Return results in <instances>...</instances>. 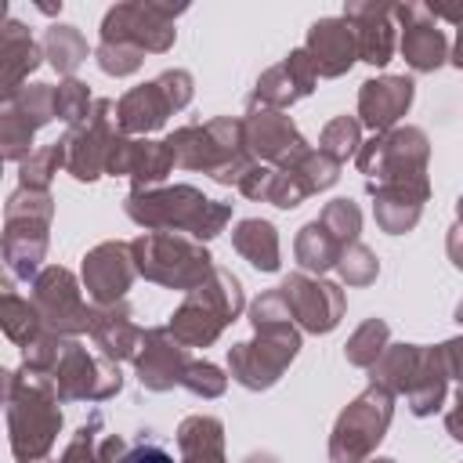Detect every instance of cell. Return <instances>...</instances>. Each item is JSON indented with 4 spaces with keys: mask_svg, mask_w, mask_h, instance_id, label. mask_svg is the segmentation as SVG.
<instances>
[{
    "mask_svg": "<svg viewBox=\"0 0 463 463\" xmlns=\"http://www.w3.org/2000/svg\"><path fill=\"white\" fill-rule=\"evenodd\" d=\"M156 80H159V87L166 90V98H170L174 112H181V109L192 101V94H195L192 72H184V69H166V72H159Z\"/></svg>",
    "mask_w": 463,
    "mask_h": 463,
    "instance_id": "47",
    "label": "cell"
},
{
    "mask_svg": "<svg viewBox=\"0 0 463 463\" xmlns=\"http://www.w3.org/2000/svg\"><path fill=\"white\" fill-rule=\"evenodd\" d=\"M242 307H246V297H242L239 275L213 264L206 282L184 293V300L174 307L166 326L184 347H210L242 315Z\"/></svg>",
    "mask_w": 463,
    "mask_h": 463,
    "instance_id": "6",
    "label": "cell"
},
{
    "mask_svg": "<svg viewBox=\"0 0 463 463\" xmlns=\"http://www.w3.org/2000/svg\"><path fill=\"white\" fill-rule=\"evenodd\" d=\"M232 246L242 260H250L257 271L271 275L282 268V257H279V232L271 221H260V217H246L235 224L232 232Z\"/></svg>",
    "mask_w": 463,
    "mask_h": 463,
    "instance_id": "31",
    "label": "cell"
},
{
    "mask_svg": "<svg viewBox=\"0 0 463 463\" xmlns=\"http://www.w3.org/2000/svg\"><path fill=\"white\" fill-rule=\"evenodd\" d=\"M387 344H391V326H387L383 318H365V322L347 336L344 358H347L351 365H358V369H373L376 358L387 351Z\"/></svg>",
    "mask_w": 463,
    "mask_h": 463,
    "instance_id": "35",
    "label": "cell"
},
{
    "mask_svg": "<svg viewBox=\"0 0 463 463\" xmlns=\"http://www.w3.org/2000/svg\"><path fill=\"white\" fill-rule=\"evenodd\" d=\"M51 119H58L51 83H25L22 94L4 101V109H0V152H4V159L22 166L36 152L33 148L36 130H43Z\"/></svg>",
    "mask_w": 463,
    "mask_h": 463,
    "instance_id": "15",
    "label": "cell"
},
{
    "mask_svg": "<svg viewBox=\"0 0 463 463\" xmlns=\"http://www.w3.org/2000/svg\"><path fill=\"white\" fill-rule=\"evenodd\" d=\"M373 195V217L380 224V232L387 235H405L420 224L423 203L427 195H416L409 188H387V184H365Z\"/></svg>",
    "mask_w": 463,
    "mask_h": 463,
    "instance_id": "29",
    "label": "cell"
},
{
    "mask_svg": "<svg viewBox=\"0 0 463 463\" xmlns=\"http://www.w3.org/2000/svg\"><path fill=\"white\" fill-rule=\"evenodd\" d=\"M304 51L311 54L315 72L322 80H336L358 61V40H354V29H351V22L344 14L311 22Z\"/></svg>",
    "mask_w": 463,
    "mask_h": 463,
    "instance_id": "25",
    "label": "cell"
},
{
    "mask_svg": "<svg viewBox=\"0 0 463 463\" xmlns=\"http://www.w3.org/2000/svg\"><path fill=\"white\" fill-rule=\"evenodd\" d=\"M174 105L166 98V90L159 87V80H148L141 87H130L119 98V130L127 137H148L159 127H166Z\"/></svg>",
    "mask_w": 463,
    "mask_h": 463,
    "instance_id": "28",
    "label": "cell"
},
{
    "mask_svg": "<svg viewBox=\"0 0 463 463\" xmlns=\"http://www.w3.org/2000/svg\"><path fill=\"white\" fill-rule=\"evenodd\" d=\"M427 11L434 14V22L445 18L452 25H463V0H434V4H427Z\"/></svg>",
    "mask_w": 463,
    "mask_h": 463,
    "instance_id": "49",
    "label": "cell"
},
{
    "mask_svg": "<svg viewBox=\"0 0 463 463\" xmlns=\"http://www.w3.org/2000/svg\"><path fill=\"white\" fill-rule=\"evenodd\" d=\"M365 141H362V123H358V116H336V119H329L326 127H322V134H318V152H326L333 163H347V159H354L358 156V148H362Z\"/></svg>",
    "mask_w": 463,
    "mask_h": 463,
    "instance_id": "36",
    "label": "cell"
},
{
    "mask_svg": "<svg viewBox=\"0 0 463 463\" xmlns=\"http://www.w3.org/2000/svg\"><path fill=\"white\" fill-rule=\"evenodd\" d=\"M445 430H449L456 441H463V387L456 391V405H452L449 416H445Z\"/></svg>",
    "mask_w": 463,
    "mask_h": 463,
    "instance_id": "50",
    "label": "cell"
},
{
    "mask_svg": "<svg viewBox=\"0 0 463 463\" xmlns=\"http://www.w3.org/2000/svg\"><path fill=\"white\" fill-rule=\"evenodd\" d=\"M242 134H246V148L257 163L268 166H289L297 156H304L311 145L304 141V134L297 130L293 116L279 112V109H250L242 116Z\"/></svg>",
    "mask_w": 463,
    "mask_h": 463,
    "instance_id": "17",
    "label": "cell"
},
{
    "mask_svg": "<svg viewBox=\"0 0 463 463\" xmlns=\"http://www.w3.org/2000/svg\"><path fill=\"white\" fill-rule=\"evenodd\" d=\"M188 351H192V347H184V344L170 333V326H152V329H145V344H141V354H137V362H134L137 383H141L145 391H152V394H163V391L181 387L188 365L195 362Z\"/></svg>",
    "mask_w": 463,
    "mask_h": 463,
    "instance_id": "19",
    "label": "cell"
},
{
    "mask_svg": "<svg viewBox=\"0 0 463 463\" xmlns=\"http://www.w3.org/2000/svg\"><path fill=\"white\" fill-rule=\"evenodd\" d=\"M242 463H279V456H271V452H250Z\"/></svg>",
    "mask_w": 463,
    "mask_h": 463,
    "instance_id": "53",
    "label": "cell"
},
{
    "mask_svg": "<svg viewBox=\"0 0 463 463\" xmlns=\"http://www.w3.org/2000/svg\"><path fill=\"white\" fill-rule=\"evenodd\" d=\"M456 322L463 326V297H459V304H456Z\"/></svg>",
    "mask_w": 463,
    "mask_h": 463,
    "instance_id": "55",
    "label": "cell"
},
{
    "mask_svg": "<svg viewBox=\"0 0 463 463\" xmlns=\"http://www.w3.org/2000/svg\"><path fill=\"white\" fill-rule=\"evenodd\" d=\"M336 275L344 286H369L380 275V257L365 242H351L336 260Z\"/></svg>",
    "mask_w": 463,
    "mask_h": 463,
    "instance_id": "41",
    "label": "cell"
},
{
    "mask_svg": "<svg viewBox=\"0 0 463 463\" xmlns=\"http://www.w3.org/2000/svg\"><path fill=\"white\" fill-rule=\"evenodd\" d=\"M445 250H449V260L463 271V224H452L449 235H445Z\"/></svg>",
    "mask_w": 463,
    "mask_h": 463,
    "instance_id": "51",
    "label": "cell"
},
{
    "mask_svg": "<svg viewBox=\"0 0 463 463\" xmlns=\"http://www.w3.org/2000/svg\"><path fill=\"white\" fill-rule=\"evenodd\" d=\"M177 463H224V423L217 416H184L177 427Z\"/></svg>",
    "mask_w": 463,
    "mask_h": 463,
    "instance_id": "30",
    "label": "cell"
},
{
    "mask_svg": "<svg viewBox=\"0 0 463 463\" xmlns=\"http://www.w3.org/2000/svg\"><path fill=\"white\" fill-rule=\"evenodd\" d=\"M289 311H293V322L307 333H333L344 318V307H347V297L336 282H326L318 275H307V271H293L279 282Z\"/></svg>",
    "mask_w": 463,
    "mask_h": 463,
    "instance_id": "16",
    "label": "cell"
},
{
    "mask_svg": "<svg viewBox=\"0 0 463 463\" xmlns=\"http://www.w3.org/2000/svg\"><path fill=\"white\" fill-rule=\"evenodd\" d=\"M344 18L354 29L358 40V61L383 69L394 58L398 47V25H394V4H376V0H354L344 7Z\"/></svg>",
    "mask_w": 463,
    "mask_h": 463,
    "instance_id": "23",
    "label": "cell"
},
{
    "mask_svg": "<svg viewBox=\"0 0 463 463\" xmlns=\"http://www.w3.org/2000/svg\"><path fill=\"white\" fill-rule=\"evenodd\" d=\"M394 22L402 25V58L412 72H434L449 61V40L438 29L427 4H394Z\"/></svg>",
    "mask_w": 463,
    "mask_h": 463,
    "instance_id": "21",
    "label": "cell"
},
{
    "mask_svg": "<svg viewBox=\"0 0 463 463\" xmlns=\"http://www.w3.org/2000/svg\"><path fill=\"white\" fill-rule=\"evenodd\" d=\"M43 61V43L33 40V33L18 18H4L0 25V98L11 101L22 94L29 72H36Z\"/></svg>",
    "mask_w": 463,
    "mask_h": 463,
    "instance_id": "27",
    "label": "cell"
},
{
    "mask_svg": "<svg viewBox=\"0 0 463 463\" xmlns=\"http://www.w3.org/2000/svg\"><path fill=\"white\" fill-rule=\"evenodd\" d=\"M181 387H184L188 394H195V398H221L224 387H228V376H224L221 365H213V362H206V358H195V362L188 365Z\"/></svg>",
    "mask_w": 463,
    "mask_h": 463,
    "instance_id": "45",
    "label": "cell"
},
{
    "mask_svg": "<svg viewBox=\"0 0 463 463\" xmlns=\"http://www.w3.org/2000/svg\"><path fill=\"white\" fill-rule=\"evenodd\" d=\"M365 463H398V459H391V456H376V459H365Z\"/></svg>",
    "mask_w": 463,
    "mask_h": 463,
    "instance_id": "56",
    "label": "cell"
},
{
    "mask_svg": "<svg viewBox=\"0 0 463 463\" xmlns=\"http://www.w3.org/2000/svg\"><path fill=\"white\" fill-rule=\"evenodd\" d=\"M307 195H311V188H307L293 170H279V166H271L264 203H271V206H279V210H293V206H300Z\"/></svg>",
    "mask_w": 463,
    "mask_h": 463,
    "instance_id": "43",
    "label": "cell"
},
{
    "mask_svg": "<svg viewBox=\"0 0 463 463\" xmlns=\"http://www.w3.org/2000/svg\"><path fill=\"white\" fill-rule=\"evenodd\" d=\"M358 170L365 174V184H387V188H409L416 195H430V141L420 127H394L387 134H373L358 156Z\"/></svg>",
    "mask_w": 463,
    "mask_h": 463,
    "instance_id": "7",
    "label": "cell"
},
{
    "mask_svg": "<svg viewBox=\"0 0 463 463\" xmlns=\"http://www.w3.org/2000/svg\"><path fill=\"white\" fill-rule=\"evenodd\" d=\"M90 340H94V347H98L105 358H112V362L119 365V362H137L141 344H145V329L134 322V311H130L127 300L105 304V307L94 304V315H90Z\"/></svg>",
    "mask_w": 463,
    "mask_h": 463,
    "instance_id": "26",
    "label": "cell"
},
{
    "mask_svg": "<svg viewBox=\"0 0 463 463\" xmlns=\"http://www.w3.org/2000/svg\"><path fill=\"white\" fill-rule=\"evenodd\" d=\"M29 300L36 304L40 318H43V329L58 333V336H80V333H90V315L94 307H87L83 293H80V282L69 268L61 264H47L33 286H29Z\"/></svg>",
    "mask_w": 463,
    "mask_h": 463,
    "instance_id": "14",
    "label": "cell"
},
{
    "mask_svg": "<svg viewBox=\"0 0 463 463\" xmlns=\"http://www.w3.org/2000/svg\"><path fill=\"white\" fill-rule=\"evenodd\" d=\"M94 61H98V69H101L105 76L123 80V76H134V72L141 69L145 54H141L137 47H127V43H98Z\"/></svg>",
    "mask_w": 463,
    "mask_h": 463,
    "instance_id": "44",
    "label": "cell"
},
{
    "mask_svg": "<svg viewBox=\"0 0 463 463\" xmlns=\"http://www.w3.org/2000/svg\"><path fill=\"white\" fill-rule=\"evenodd\" d=\"M282 170H293L307 188H311V195L315 192H326V188H333L336 181H340V163H333L326 152H318V148H307L304 156H297L289 166H282Z\"/></svg>",
    "mask_w": 463,
    "mask_h": 463,
    "instance_id": "40",
    "label": "cell"
},
{
    "mask_svg": "<svg viewBox=\"0 0 463 463\" xmlns=\"http://www.w3.org/2000/svg\"><path fill=\"white\" fill-rule=\"evenodd\" d=\"M130 253H134L141 279L163 289H177V293H192L213 271L210 250L177 232H145L130 239Z\"/></svg>",
    "mask_w": 463,
    "mask_h": 463,
    "instance_id": "9",
    "label": "cell"
},
{
    "mask_svg": "<svg viewBox=\"0 0 463 463\" xmlns=\"http://www.w3.org/2000/svg\"><path fill=\"white\" fill-rule=\"evenodd\" d=\"M58 170H65V145H61V141L36 148V152L18 166V184H22V188H33V192H47Z\"/></svg>",
    "mask_w": 463,
    "mask_h": 463,
    "instance_id": "37",
    "label": "cell"
},
{
    "mask_svg": "<svg viewBox=\"0 0 463 463\" xmlns=\"http://www.w3.org/2000/svg\"><path fill=\"white\" fill-rule=\"evenodd\" d=\"M123 210L145 232H177L195 242L217 239L232 221V203L210 199L195 184H163V188L130 192L123 199Z\"/></svg>",
    "mask_w": 463,
    "mask_h": 463,
    "instance_id": "3",
    "label": "cell"
},
{
    "mask_svg": "<svg viewBox=\"0 0 463 463\" xmlns=\"http://www.w3.org/2000/svg\"><path fill=\"white\" fill-rule=\"evenodd\" d=\"M318 83L315 61L304 47H293L279 65L264 69L253 94H250V109H279L286 112L289 105H297L300 98H307Z\"/></svg>",
    "mask_w": 463,
    "mask_h": 463,
    "instance_id": "20",
    "label": "cell"
},
{
    "mask_svg": "<svg viewBox=\"0 0 463 463\" xmlns=\"http://www.w3.org/2000/svg\"><path fill=\"white\" fill-rule=\"evenodd\" d=\"M51 217L54 199L51 192L14 188L4 206V260L11 279H22L33 286V279L43 271L47 242H51Z\"/></svg>",
    "mask_w": 463,
    "mask_h": 463,
    "instance_id": "8",
    "label": "cell"
},
{
    "mask_svg": "<svg viewBox=\"0 0 463 463\" xmlns=\"http://www.w3.org/2000/svg\"><path fill=\"white\" fill-rule=\"evenodd\" d=\"M0 326H4L7 340L18 344V347H29L40 333H47V329H43V318H40V311H36V304H33L29 297H18V293L11 289V282L4 286V297H0Z\"/></svg>",
    "mask_w": 463,
    "mask_h": 463,
    "instance_id": "33",
    "label": "cell"
},
{
    "mask_svg": "<svg viewBox=\"0 0 463 463\" xmlns=\"http://www.w3.org/2000/svg\"><path fill=\"white\" fill-rule=\"evenodd\" d=\"M250 326L253 336L228 347V373L246 391H268L300 354V326L279 286L250 304Z\"/></svg>",
    "mask_w": 463,
    "mask_h": 463,
    "instance_id": "1",
    "label": "cell"
},
{
    "mask_svg": "<svg viewBox=\"0 0 463 463\" xmlns=\"http://www.w3.org/2000/svg\"><path fill=\"white\" fill-rule=\"evenodd\" d=\"M123 137L119 130V101L112 98H94V112L83 127L65 130L61 145H65V174H72L76 181L90 184L109 170V152L112 145Z\"/></svg>",
    "mask_w": 463,
    "mask_h": 463,
    "instance_id": "13",
    "label": "cell"
},
{
    "mask_svg": "<svg viewBox=\"0 0 463 463\" xmlns=\"http://www.w3.org/2000/svg\"><path fill=\"white\" fill-rule=\"evenodd\" d=\"M344 250H347V246H344L322 221H307V224L297 232V239H293V257H297L300 271L318 275V279H322L329 268H336V260H340Z\"/></svg>",
    "mask_w": 463,
    "mask_h": 463,
    "instance_id": "32",
    "label": "cell"
},
{
    "mask_svg": "<svg viewBox=\"0 0 463 463\" xmlns=\"http://www.w3.org/2000/svg\"><path fill=\"white\" fill-rule=\"evenodd\" d=\"M369 383H376L391 394H405L412 416H420V420L434 416L449 394V369H445L441 344L438 347L387 344V351L369 369Z\"/></svg>",
    "mask_w": 463,
    "mask_h": 463,
    "instance_id": "5",
    "label": "cell"
},
{
    "mask_svg": "<svg viewBox=\"0 0 463 463\" xmlns=\"http://www.w3.org/2000/svg\"><path fill=\"white\" fill-rule=\"evenodd\" d=\"M449 61H452L456 69H463V25H459V33H456V47H452V54H449Z\"/></svg>",
    "mask_w": 463,
    "mask_h": 463,
    "instance_id": "52",
    "label": "cell"
},
{
    "mask_svg": "<svg viewBox=\"0 0 463 463\" xmlns=\"http://www.w3.org/2000/svg\"><path fill=\"white\" fill-rule=\"evenodd\" d=\"M456 224H463V195L456 199Z\"/></svg>",
    "mask_w": 463,
    "mask_h": 463,
    "instance_id": "54",
    "label": "cell"
},
{
    "mask_svg": "<svg viewBox=\"0 0 463 463\" xmlns=\"http://www.w3.org/2000/svg\"><path fill=\"white\" fill-rule=\"evenodd\" d=\"M318 221H322L344 246L358 242V232H362V210H358L354 199H329V203L322 206Z\"/></svg>",
    "mask_w": 463,
    "mask_h": 463,
    "instance_id": "42",
    "label": "cell"
},
{
    "mask_svg": "<svg viewBox=\"0 0 463 463\" xmlns=\"http://www.w3.org/2000/svg\"><path fill=\"white\" fill-rule=\"evenodd\" d=\"M416 98V83L409 76H376L365 80L358 90V123L373 134H387L409 112Z\"/></svg>",
    "mask_w": 463,
    "mask_h": 463,
    "instance_id": "24",
    "label": "cell"
},
{
    "mask_svg": "<svg viewBox=\"0 0 463 463\" xmlns=\"http://www.w3.org/2000/svg\"><path fill=\"white\" fill-rule=\"evenodd\" d=\"M87 40H83V33L76 29V25H51L47 33H43V58L51 61V69L58 72V76H65V80H72V72L87 61Z\"/></svg>",
    "mask_w": 463,
    "mask_h": 463,
    "instance_id": "34",
    "label": "cell"
},
{
    "mask_svg": "<svg viewBox=\"0 0 463 463\" xmlns=\"http://www.w3.org/2000/svg\"><path fill=\"white\" fill-rule=\"evenodd\" d=\"M61 402H109L123 391V373L112 358L90 354L76 336H61L51 369L43 373Z\"/></svg>",
    "mask_w": 463,
    "mask_h": 463,
    "instance_id": "11",
    "label": "cell"
},
{
    "mask_svg": "<svg viewBox=\"0 0 463 463\" xmlns=\"http://www.w3.org/2000/svg\"><path fill=\"white\" fill-rule=\"evenodd\" d=\"M54 112H58V119L61 123H69V130L72 127H83L87 119H90V112H94V98H90V87L83 83V80H61L58 87H54Z\"/></svg>",
    "mask_w": 463,
    "mask_h": 463,
    "instance_id": "38",
    "label": "cell"
},
{
    "mask_svg": "<svg viewBox=\"0 0 463 463\" xmlns=\"http://www.w3.org/2000/svg\"><path fill=\"white\" fill-rule=\"evenodd\" d=\"M394 420V394L369 383L333 423L329 463H365Z\"/></svg>",
    "mask_w": 463,
    "mask_h": 463,
    "instance_id": "10",
    "label": "cell"
},
{
    "mask_svg": "<svg viewBox=\"0 0 463 463\" xmlns=\"http://www.w3.org/2000/svg\"><path fill=\"white\" fill-rule=\"evenodd\" d=\"M163 141H166V148L174 156V166L210 174V181L232 184V188H239V181L257 163L250 156V148H246L242 119H235V116H213L206 123L177 127Z\"/></svg>",
    "mask_w": 463,
    "mask_h": 463,
    "instance_id": "4",
    "label": "cell"
},
{
    "mask_svg": "<svg viewBox=\"0 0 463 463\" xmlns=\"http://www.w3.org/2000/svg\"><path fill=\"white\" fill-rule=\"evenodd\" d=\"M188 4H159V0H127L105 11L101 43H127L141 54H166L177 40V14Z\"/></svg>",
    "mask_w": 463,
    "mask_h": 463,
    "instance_id": "12",
    "label": "cell"
},
{
    "mask_svg": "<svg viewBox=\"0 0 463 463\" xmlns=\"http://www.w3.org/2000/svg\"><path fill=\"white\" fill-rule=\"evenodd\" d=\"M134 279H137V264H134L130 242L109 239V242H98L94 250H87V257H83V289L98 307L119 304Z\"/></svg>",
    "mask_w": 463,
    "mask_h": 463,
    "instance_id": "18",
    "label": "cell"
},
{
    "mask_svg": "<svg viewBox=\"0 0 463 463\" xmlns=\"http://www.w3.org/2000/svg\"><path fill=\"white\" fill-rule=\"evenodd\" d=\"M119 463H174V456L166 452V445L159 441L156 430H141L134 445H127Z\"/></svg>",
    "mask_w": 463,
    "mask_h": 463,
    "instance_id": "46",
    "label": "cell"
},
{
    "mask_svg": "<svg viewBox=\"0 0 463 463\" xmlns=\"http://www.w3.org/2000/svg\"><path fill=\"white\" fill-rule=\"evenodd\" d=\"M101 438H105V416L90 412L87 423H80L76 434L69 438L58 463H101Z\"/></svg>",
    "mask_w": 463,
    "mask_h": 463,
    "instance_id": "39",
    "label": "cell"
},
{
    "mask_svg": "<svg viewBox=\"0 0 463 463\" xmlns=\"http://www.w3.org/2000/svg\"><path fill=\"white\" fill-rule=\"evenodd\" d=\"M174 170V156L166 148V141H152V137H119L109 152V170L112 177H130V192H145V188H163L166 174Z\"/></svg>",
    "mask_w": 463,
    "mask_h": 463,
    "instance_id": "22",
    "label": "cell"
},
{
    "mask_svg": "<svg viewBox=\"0 0 463 463\" xmlns=\"http://www.w3.org/2000/svg\"><path fill=\"white\" fill-rule=\"evenodd\" d=\"M4 405H7V438L18 463H58L54 441L61 430V398L43 373L29 365L4 373Z\"/></svg>",
    "mask_w": 463,
    "mask_h": 463,
    "instance_id": "2",
    "label": "cell"
},
{
    "mask_svg": "<svg viewBox=\"0 0 463 463\" xmlns=\"http://www.w3.org/2000/svg\"><path fill=\"white\" fill-rule=\"evenodd\" d=\"M441 354H445L449 380H459V387H463V336L445 340V344H441Z\"/></svg>",
    "mask_w": 463,
    "mask_h": 463,
    "instance_id": "48",
    "label": "cell"
}]
</instances>
